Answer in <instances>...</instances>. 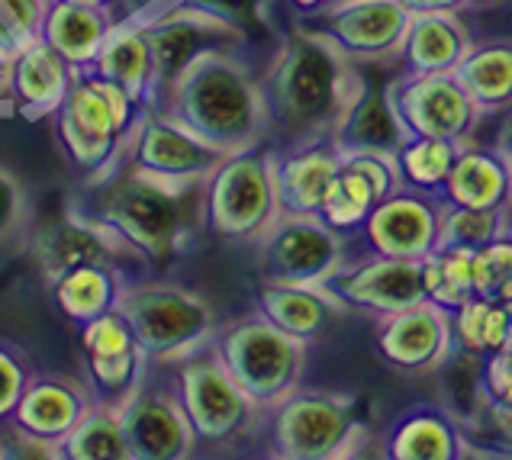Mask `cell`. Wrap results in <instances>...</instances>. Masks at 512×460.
<instances>
[{"label":"cell","instance_id":"6da1fadb","mask_svg":"<svg viewBox=\"0 0 512 460\" xmlns=\"http://www.w3.org/2000/svg\"><path fill=\"white\" fill-rule=\"evenodd\" d=\"M71 213L104 229L136 264L165 267L184 255L203 229V184L174 187L120 161L84 184Z\"/></svg>","mask_w":512,"mask_h":460},{"label":"cell","instance_id":"7a4b0ae2","mask_svg":"<svg viewBox=\"0 0 512 460\" xmlns=\"http://www.w3.org/2000/svg\"><path fill=\"white\" fill-rule=\"evenodd\" d=\"M265 100L271 136L303 142L332 136L361 87V65L345 58L326 39L290 26L277 42L265 71Z\"/></svg>","mask_w":512,"mask_h":460},{"label":"cell","instance_id":"3957f363","mask_svg":"<svg viewBox=\"0 0 512 460\" xmlns=\"http://www.w3.org/2000/svg\"><path fill=\"white\" fill-rule=\"evenodd\" d=\"M158 110L174 113L203 139L239 152L271 136V113L252 52H210L190 65Z\"/></svg>","mask_w":512,"mask_h":460},{"label":"cell","instance_id":"277c9868","mask_svg":"<svg viewBox=\"0 0 512 460\" xmlns=\"http://www.w3.org/2000/svg\"><path fill=\"white\" fill-rule=\"evenodd\" d=\"M145 113L149 110L120 84L81 71L52 116L55 142L84 181H97L123 161V148Z\"/></svg>","mask_w":512,"mask_h":460},{"label":"cell","instance_id":"5b68a950","mask_svg":"<svg viewBox=\"0 0 512 460\" xmlns=\"http://www.w3.org/2000/svg\"><path fill=\"white\" fill-rule=\"evenodd\" d=\"M281 219L268 142L229 152L203 181V232L232 245H258Z\"/></svg>","mask_w":512,"mask_h":460},{"label":"cell","instance_id":"8992f818","mask_svg":"<svg viewBox=\"0 0 512 460\" xmlns=\"http://www.w3.org/2000/svg\"><path fill=\"white\" fill-rule=\"evenodd\" d=\"M165 367L194 428L197 451H226L242 444L252 432H261L265 412L216 358L210 341Z\"/></svg>","mask_w":512,"mask_h":460},{"label":"cell","instance_id":"52a82bcc","mask_svg":"<svg viewBox=\"0 0 512 460\" xmlns=\"http://www.w3.org/2000/svg\"><path fill=\"white\" fill-rule=\"evenodd\" d=\"M210 345L239 387L261 406V412L300 390L306 361H310V345L277 329L258 309L248 316L219 322Z\"/></svg>","mask_w":512,"mask_h":460},{"label":"cell","instance_id":"ba28073f","mask_svg":"<svg viewBox=\"0 0 512 460\" xmlns=\"http://www.w3.org/2000/svg\"><path fill=\"white\" fill-rule=\"evenodd\" d=\"M120 313L152 364H174L216 335V309L203 293L174 280H129Z\"/></svg>","mask_w":512,"mask_h":460},{"label":"cell","instance_id":"9c48e42d","mask_svg":"<svg viewBox=\"0 0 512 460\" xmlns=\"http://www.w3.org/2000/svg\"><path fill=\"white\" fill-rule=\"evenodd\" d=\"M355 396L329 390H294L261 415L268 454L281 460H335L361 438Z\"/></svg>","mask_w":512,"mask_h":460},{"label":"cell","instance_id":"30bf717a","mask_svg":"<svg viewBox=\"0 0 512 460\" xmlns=\"http://www.w3.org/2000/svg\"><path fill=\"white\" fill-rule=\"evenodd\" d=\"M358 255V239L329 229L319 216L281 213L255 245L258 277L271 284H326Z\"/></svg>","mask_w":512,"mask_h":460},{"label":"cell","instance_id":"8fae6325","mask_svg":"<svg viewBox=\"0 0 512 460\" xmlns=\"http://www.w3.org/2000/svg\"><path fill=\"white\" fill-rule=\"evenodd\" d=\"M226 155V148L203 139L168 110L145 113L123 148L129 168L174 187H200Z\"/></svg>","mask_w":512,"mask_h":460},{"label":"cell","instance_id":"7c38bea8","mask_svg":"<svg viewBox=\"0 0 512 460\" xmlns=\"http://www.w3.org/2000/svg\"><path fill=\"white\" fill-rule=\"evenodd\" d=\"M145 26H149L155 68H158V100L155 110L162 107L168 91L178 84L181 74L200 62L210 52H252V39L239 29L226 26L223 20L200 13L178 0H168L158 10L145 13Z\"/></svg>","mask_w":512,"mask_h":460},{"label":"cell","instance_id":"4fadbf2b","mask_svg":"<svg viewBox=\"0 0 512 460\" xmlns=\"http://www.w3.org/2000/svg\"><path fill=\"white\" fill-rule=\"evenodd\" d=\"M409 13L400 0H339L316 17L294 20L290 26L326 39L345 58L358 65L397 62Z\"/></svg>","mask_w":512,"mask_h":460},{"label":"cell","instance_id":"5bb4252c","mask_svg":"<svg viewBox=\"0 0 512 460\" xmlns=\"http://www.w3.org/2000/svg\"><path fill=\"white\" fill-rule=\"evenodd\" d=\"M120 419L133 460H187L200 454L165 364H152L142 387L120 406Z\"/></svg>","mask_w":512,"mask_h":460},{"label":"cell","instance_id":"9a60e30c","mask_svg":"<svg viewBox=\"0 0 512 460\" xmlns=\"http://www.w3.org/2000/svg\"><path fill=\"white\" fill-rule=\"evenodd\" d=\"M84 383L91 387L94 403L120 409L133 396L152 370V358L139 345L133 325L120 309L97 316L78 329Z\"/></svg>","mask_w":512,"mask_h":460},{"label":"cell","instance_id":"2e32d148","mask_svg":"<svg viewBox=\"0 0 512 460\" xmlns=\"http://www.w3.org/2000/svg\"><path fill=\"white\" fill-rule=\"evenodd\" d=\"M445 200L435 194L397 187L374 206L371 219L355 235L361 255L422 261L442 248Z\"/></svg>","mask_w":512,"mask_h":460},{"label":"cell","instance_id":"e0dca14e","mask_svg":"<svg viewBox=\"0 0 512 460\" xmlns=\"http://www.w3.org/2000/svg\"><path fill=\"white\" fill-rule=\"evenodd\" d=\"M393 103L409 136L471 142L484 113L455 74H400L393 78Z\"/></svg>","mask_w":512,"mask_h":460},{"label":"cell","instance_id":"ac0fdd59","mask_svg":"<svg viewBox=\"0 0 512 460\" xmlns=\"http://www.w3.org/2000/svg\"><path fill=\"white\" fill-rule=\"evenodd\" d=\"M326 287L348 313H361L368 319H387L409 306L426 303L422 261L358 255L339 274H332Z\"/></svg>","mask_w":512,"mask_h":460},{"label":"cell","instance_id":"d6986e66","mask_svg":"<svg viewBox=\"0 0 512 460\" xmlns=\"http://www.w3.org/2000/svg\"><path fill=\"white\" fill-rule=\"evenodd\" d=\"M91 403L94 396L84 380L65 374H33L7 435L20 444H29L36 457H55Z\"/></svg>","mask_w":512,"mask_h":460},{"label":"cell","instance_id":"ffe728a7","mask_svg":"<svg viewBox=\"0 0 512 460\" xmlns=\"http://www.w3.org/2000/svg\"><path fill=\"white\" fill-rule=\"evenodd\" d=\"M374 348L390 370L406 377H422L442 370L455 354V332L451 313L435 303L409 306L403 313L377 319Z\"/></svg>","mask_w":512,"mask_h":460},{"label":"cell","instance_id":"44dd1931","mask_svg":"<svg viewBox=\"0 0 512 460\" xmlns=\"http://www.w3.org/2000/svg\"><path fill=\"white\" fill-rule=\"evenodd\" d=\"M393 78H397V74H393ZM393 78L387 74V62L361 65L358 94L351 100V107L345 110L342 123L332 132V139L342 152L371 148V152L393 155L400 148V142L409 136L397 113V103H393Z\"/></svg>","mask_w":512,"mask_h":460},{"label":"cell","instance_id":"7402d4cb","mask_svg":"<svg viewBox=\"0 0 512 460\" xmlns=\"http://www.w3.org/2000/svg\"><path fill=\"white\" fill-rule=\"evenodd\" d=\"M342 171V148L332 136L287 142L274 148V184L281 213L287 216H319L323 200Z\"/></svg>","mask_w":512,"mask_h":460},{"label":"cell","instance_id":"603a6c76","mask_svg":"<svg viewBox=\"0 0 512 460\" xmlns=\"http://www.w3.org/2000/svg\"><path fill=\"white\" fill-rule=\"evenodd\" d=\"M255 309L310 348L319 345L348 313L326 284H271V280H261Z\"/></svg>","mask_w":512,"mask_h":460},{"label":"cell","instance_id":"cb8c5ba5","mask_svg":"<svg viewBox=\"0 0 512 460\" xmlns=\"http://www.w3.org/2000/svg\"><path fill=\"white\" fill-rule=\"evenodd\" d=\"M78 71L58 55L46 39L29 42L10 58V100L26 120H52L62 107Z\"/></svg>","mask_w":512,"mask_h":460},{"label":"cell","instance_id":"d4e9b609","mask_svg":"<svg viewBox=\"0 0 512 460\" xmlns=\"http://www.w3.org/2000/svg\"><path fill=\"white\" fill-rule=\"evenodd\" d=\"M474 39L458 10L413 13L397 52L400 74H455Z\"/></svg>","mask_w":512,"mask_h":460},{"label":"cell","instance_id":"484cf974","mask_svg":"<svg viewBox=\"0 0 512 460\" xmlns=\"http://www.w3.org/2000/svg\"><path fill=\"white\" fill-rule=\"evenodd\" d=\"M129 277L120 261H78L52 274V303L75 329L113 313L120 306Z\"/></svg>","mask_w":512,"mask_h":460},{"label":"cell","instance_id":"4316f807","mask_svg":"<svg viewBox=\"0 0 512 460\" xmlns=\"http://www.w3.org/2000/svg\"><path fill=\"white\" fill-rule=\"evenodd\" d=\"M100 78L120 84L126 94H133L145 110H155L158 100V68L149 39L145 17H123L116 20L110 36L100 49L91 68Z\"/></svg>","mask_w":512,"mask_h":460},{"label":"cell","instance_id":"83f0119b","mask_svg":"<svg viewBox=\"0 0 512 460\" xmlns=\"http://www.w3.org/2000/svg\"><path fill=\"white\" fill-rule=\"evenodd\" d=\"M384 457L390 460H464L471 441L458 419L442 406H413L390 422L384 438Z\"/></svg>","mask_w":512,"mask_h":460},{"label":"cell","instance_id":"f1b7e54d","mask_svg":"<svg viewBox=\"0 0 512 460\" xmlns=\"http://www.w3.org/2000/svg\"><path fill=\"white\" fill-rule=\"evenodd\" d=\"M442 200L448 206H471V210H512V168L503 148L464 142Z\"/></svg>","mask_w":512,"mask_h":460},{"label":"cell","instance_id":"f546056e","mask_svg":"<svg viewBox=\"0 0 512 460\" xmlns=\"http://www.w3.org/2000/svg\"><path fill=\"white\" fill-rule=\"evenodd\" d=\"M113 26L116 17L107 10L71 4V0H49L46 20H42V39L81 74L94 68Z\"/></svg>","mask_w":512,"mask_h":460},{"label":"cell","instance_id":"4dcf8cb0","mask_svg":"<svg viewBox=\"0 0 512 460\" xmlns=\"http://www.w3.org/2000/svg\"><path fill=\"white\" fill-rule=\"evenodd\" d=\"M455 78L471 94L484 116L503 113L512 107V42H474L464 55Z\"/></svg>","mask_w":512,"mask_h":460},{"label":"cell","instance_id":"1f68e13d","mask_svg":"<svg viewBox=\"0 0 512 460\" xmlns=\"http://www.w3.org/2000/svg\"><path fill=\"white\" fill-rule=\"evenodd\" d=\"M384 197H387V190L380 187L374 177H368L355 165H345V158H342V171L335 174V181L323 200V210H319V219H323L329 229L355 239L364 229V222L371 219L374 206Z\"/></svg>","mask_w":512,"mask_h":460},{"label":"cell","instance_id":"d6a6232c","mask_svg":"<svg viewBox=\"0 0 512 460\" xmlns=\"http://www.w3.org/2000/svg\"><path fill=\"white\" fill-rule=\"evenodd\" d=\"M55 457L58 460H133V448H129L120 409L107 403H91V409L84 412L75 432L62 441Z\"/></svg>","mask_w":512,"mask_h":460},{"label":"cell","instance_id":"836d02e7","mask_svg":"<svg viewBox=\"0 0 512 460\" xmlns=\"http://www.w3.org/2000/svg\"><path fill=\"white\" fill-rule=\"evenodd\" d=\"M458 142L432 139V136H406L400 148L393 152V165H397L400 187L419 190V194L442 197L448 184V174L455 168Z\"/></svg>","mask_w":512,"mask_h":460},{"label":"cell","instance_id":"e575fe53","mask_svg":"<svg viewBox=\"0 0 512 460\" xmlns=\"http://www.w3.org/2000/svg\"><path fill=\"white\" fill-rule=\"evenodd\" d=\"M422 284H426V300L455 313L461 303L477 296L474 284V251L442 245L435 255L422 258Z\"/></svg>","mask_w":512,"mask_h":460},{"label":"cell","instance_id":"d590c367","mask_svg":"<svg viewBox=\"0 0 512 460\" xmlns=\"http://www.w3.org/2000/svg\"><path fill=\"white\" fill-rule=\"evenodd\" d=\"M500 235H512V210H471V206H448L442 216V245L480 251Z\"/></svg>","mask_w":512,"mask_h":460},{"label":"cell","instance_id":"8d00e7d4","mask_svg":"<svg viewBox=\"0 0 512 460\" xmlns=\"http://www.w3.org/2000/svg\"><path fill=\"white\" fill-rule=\"evenodd\" d=\"M49 0H0V52L13 58L42 36Z\"/></svg>","mask_w":512,"mask_h":460},{"label":"cell","instance_id":"74e56055","mask_svg":"<svg viewBox=\"0 0 512 460\" xmlns=\"http://www.w3.org/2000/svg\"><path fill=\"white\" fill-rule=\"evenodd\" d=\"M33 226V194L17 171L0 165V245L26 239Z\"/></svg>","mask_w":512,"mask_h":460},{"label":"cell","instance_id":"f35d334b","mask_svg":"<svg viewBox=\"0 0 512 460\" xmlns=\"http://www.w3.org/2000/svg\"><path fill=\"white\" fill-rule=\"evenodd\" d=\"M200 13H210V17L223 20L226 26L239 29L248 39L265 33L274 13V0H178Z\"/></svg>","mask_w":512,"mask_h":460},{"label":"cell","instance_id":"ab89813d","mask_svg":"<svg viewBox=\"0 0 512 460\" xmlns=\"http://www.w3.org/2000/svg\"><path fill=\"white\" fill-rule=\"evenodd\" d=\"M33 364L26 354L13 345V341L0 338V435H7V428L17 415V406L23 399L26 383L33 380Z\"/></svg>","mask_w":512,"mask_h":460},{"label":"cell","instance_id":"60d3db41","mask_svg":"<svg viewBox=\"0 0 512 460\" xmlns=\"http://www.w3.org/2000/svg\"><path fill=\"white\" fill-rule=\"evenodd\" d=\"M512 280V235H500L496 242L474 251V284L477 296H500Z\"/></svg>","mask_w":512,"mask_h":460},{"label":"cell","instance_id":"b9f144b4","mask_svg":"<svg viewBox=\"0 0 512 460\" xmlns=\"http://www.w3.org/2000/svg\"><path fill=\"white\" fill-rule=\"evenodd\" d=\"M493 296H471L451 313V332H455V348L461 354L484 358V329H487V309Z\"/></svg>","mask_w":512,"mask_h":460},{"label":"cell","instance_id":"7bdbcfd3","mask_svg":"<svg viewBox=\"0 0 512 460\" xmlns=\"http://www.w3.org/2000/svg\"><path fill=\"white\" fill-rule=\"evenodd\" d=\"M332 4H339V0H274V7L287 10L294 20H306V17H316V13L329 10Z\"/></svg>","mask_w":512,"mask_h":460},{"label":"cell","instance_id":"ee69618b","mask_svg":"<svg viewBox=\"0 0 512 460\" xmlns=\"http://www.w3.org/2000/svg\"><path fill=\"white\" fill-rule=\"evenodd\" d=\"M71 4H84V7L107 10V13H113L116 20H123V17H142L139 0H71Z\"/></svg>","mask_w":512,"mask_h":460},{"label":"cell","instance_id":"f6af8a7d","mask_svg":"<svg viewBox=\"0 0 512 460\" xmlns=\"http://www.w3.org/2000/svg\"><path fill=\"white\" fill-rule=\"evenodd\" d=\"M487 415L493 428L500 432L509 444H512V406H496V403H487Z\"/></svg>","mask_w":512,"mask_h":460},{"label":"cell","instance_id":"bcb514c9","mask_svg":"<svg viewBox=\"0 0 512 460\" xmlns=\"http://www.w3.org/2000/svg\"><path fill=\"white\" fill-rule=\"evenodd\" d=\"M409 13H429V10H464L461 0H400Z\"/></svg>","mask_w":512,"mask_h":460},{"label":"cell","instance_id":"7dc6e473","mask_svg":"<svg viewBox=\"0 0 512 460\" xmlns=\"http://www.w3.org/2000/svg\"><path fill=\"white\" fill-rule=\"evenodd\" d=\"M0 110H13L10 100V58L0 52Z\"/></svg>","mask_w":512,"mask_h":460},{"label":"cell","instance_id":"c3c4849f","mask_svg":"<svg viewBox=\"0 0 512 460\" xmlns=\"http://www.w3.org/2000/svg\"><path fill=\"white\" fill-rule=\"evenodd\" d=\"M500 4H506V0H461V7H467V10H490Z\"/></svg>","mask_w":512,"mask_h":460},{"label":"cell","instance_id":"681fc988","mask_svg":"<svg viewBox=\"0 0 512 460\" xmlns=\"http://www.w3.org/2000/svg\"><path fill=\"white\" fill-rule=\"evenodd\" d=\"M500 148L506 152V158H509V168H512V132H506L503 136V142H500Z\"/></svg>","mask_w":512,"mask_h":460},{"label":"cell","instance_id":"f907efd6","mask_svg":"<svg viewBox=\"0 0 512 460\" xmlns=\"http://www.w3.org/2000/svg\"><path fill=\"white\" fill-rule=\"evenodd\" d=\"M496 300H503V303H506V306L512 309V280H509V284H506V287L500 290V296H496Z\"/></svg>","mask_w":512,"mask_h":460}]
</instances>
